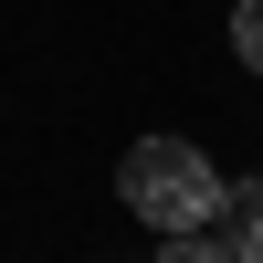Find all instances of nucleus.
<instances>
[{"instance_id":"nucleus-1","label":"nucleus","mask_w":263,"mask_h":263,"mask_svg":"<svg viewBox=\"0 0 263 263\" xmlns=\"http://www.w3.org/2000/svg\"><path fill=\"white\" fill-rule=\"evenodd\" d=\"M116 200L137 211L147 232H211V200H221V168L200 158V137H137L116 158Z\"/></svg>"},{"instance_id":"nucleus-2","label":"nucleus","mask_w":263,"mask_h":263,"mask_svg":"<svg viewBox=\"0 0 263 263\" xmlns=\"http://www.w3.org/2000/svg\"><path fill=\"white\" fill-rule=\"evenodd\" d=\"M211 242L232 263H263V179H232L221 200H211Z\"/></svg>"},{"instance_id":"nucleus-3","label":"nucleus","mask_w":263,"mask_h":263,"mask_svg":"<svg viewBox=\"0 0 263 263\" xmlns=\"http://www.w3.org/2000/svg\"><path fill=\"white\" fill-rule=\"evenodd\" d=\"M232 53L263 74V0H242V11H232Z\"/></svg>"},{"instance_id":"nucleus-4","label":"nucleus","mask_w":263,"mask_h":263,"mask_svg":"<svg viewBox=\"0 0 263 263\" xmlns=\"http://www.w3.org/2000/svg\"><path fill=\"white\" fill-rule=\"evenodd\" d=\"M158 263H232V253L211 242V232H168V242H158Z\"/></svg>"}]
</instances>
